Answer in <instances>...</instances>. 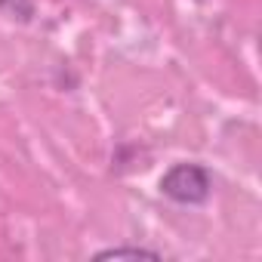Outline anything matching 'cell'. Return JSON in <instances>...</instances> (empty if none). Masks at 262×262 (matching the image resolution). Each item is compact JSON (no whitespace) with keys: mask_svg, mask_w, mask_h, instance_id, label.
I'll list each match as a JSON object with an SVG mask.
<instances>
[{"mask_svg":"<svg viewBox=\"0 0 262 262\" xmlns=\"http://www.w3.org/2000/svg\"><path fill=\"white\" fill-rule=\"evenodd\" d=\"M161 191L164 198L185 204V207H198L210 198L213 191V176L207 173V167L201 164H173L164 176H161Z\"/></svg>","mask_w":262,"mask_h":262,"instance_id":"obj_1","label":"cell"},{"mask_svg":"<svg viewBox=\"0 0 262 262\" xmlns=\"http://www.w3.org/2000/svg\"><path fill=\"white\" fill-rule=\"evenodd\" d=\"M123 256H145V259H161L158 250H145V247H108L102 253H96V259H123Z\"/></svg>","mask_w":262,"mask_h":262,"instance_id":"obj_2","label":"cell"}]
</instances>
